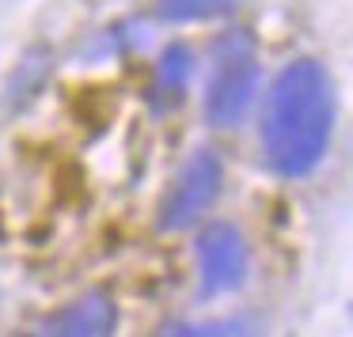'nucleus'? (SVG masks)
I'll return each instance as SVG.
<instances>
[{
	"label": "nucleus",
	"instance_id": "nucleus-1",
	"mask_svg": "<svg viewBox=\"0 0 353 337\" xmlns=\"http://www.w3.org/2000/svg\"><path fill=\"white\" fill-rule=\"evenodd\" d=\"M334 133V84L323 61L296 57L274 76L259 118L262 163L277 178H307Z\"/></svg>",
	"mask_w": 353,
	"mask_h": 337
},
{
	"label": "nucleus",
	"instance_id": "nucleus-2",
	"mask_svg": "<svg viewBox=\"0 0 353 337\" xmlns=\"http://www.w3.org/2000/svg\"><path fill=\"white\" fill-rule=\"evenodd\" d=\"M262 69L254 46L247 34H228L221 46L213 50V65L205 76V99H201V114L213 129H236L247 122L254 99H259Z\"/></svg>",
	"mask_w": 353,
	"mask_h": 337
},
{
	"label": "nucleus",
	"instance_id": "nucleus-3",
	"mask_svg": "<svg viewBox=\"0 0 353 337\" xmlns=\"http://www.w3.org/2000/svg\"><path fill=\"white\" fill-rule=\"evenodd\" d=\"M221 186H224V163L213 148H198L190 160L179 167V175L171 178L168 193L160 201V231H183L194 228L209 208L216 205L221 197Z\"/></svg>",
	"mask_w": 353,
	"mask_h": 337
},
{
	"label": "nucleus",
	"instance_id": "nucleus-4",
	"mask_svg": "<svg viewBox=\"0 0 353 337\" xmlns=\"http://www.w3.org/2000/svg\"><path fill=\"white\" fill-rule=\"evenodd\" d=\"M194 273H198V296L216 299L236 292L251 273V246L243 231L228 220H213L194 239Z\"/></svg>",
	"mask_w": 353,
	"mask_h": 337
},
{
	"label": "nucleus",
	"instance_id": "nucleus-5",
	"mask_svg": "<svg viewBox=\"0 0 353 337\" xmlns=\"http://www.w3.org/2000/svg\"><path fill=\"white\" fill-rule=\"evenodd\" d=\"M118 334V303L107 292H84L65 307L50 311L34 322L23 337H114Z\"/></svg>",
	"mask_w": 353,
	"mask_h": 337
},
{
	"label": "nucleus",
	"instance_id": "nucleus-6",
	"mask_svg": "<svg viewBox=\"0 0 353 337\" xmlns=\"http://www.w3.org/2000/svg\"><path fill=\"white\" fill-rule=\"evenodd\" d=\"M194 50L186 42H171L160 57H156V69H152V107L156 110H171L183 102L186 87L194 80Z\"/></svg>",
	"mask_w": 353,
	"mask_h": 337
},
{
	"label": "nucleus",
	"instance_id": "nucleus-7",
	"mask_svg": "<svg viewBox=\"0 0 353 337\" xmlns=\"http://www.w3.org/2000/svg\"><path fill=\"white\" fill-rule=\"evenodd\" d=\"M239 0H156V12L168 23H205V19L228 16Z\"/></svg>",
	"mask_w": 353,
	"mask_h": 337
},
{
	"label": "nucleus",
	"instance_id": "nucleus-8",
	"mask_svg": "<svg viewBox=\"0 0 353 337\" xmlns=\"http://www.w3.org/2000/svg\"><path fill=\"white\" fill-rule=\"evenodd\" d=\"M171 337H262V334L247 318H216V322H205V326H183Z\"/></svg>",
	"mask_w": 353,
	"mask_h": 337
}]
</instances>
